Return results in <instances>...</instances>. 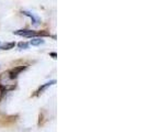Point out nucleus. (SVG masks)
Returning a JSON list of instances; mask_svg holds the SVG:
<instances>
[{
	"label": "nucleus",
	"instance_id": "nucleus-1",
	"mask_svg": "<svg viewBox=\"0 0 146 132\" xmlns=\"http://www.w3.org/2000/svg\"><path fill=\"white\" fill-rule=\"evenodd\" d=\"M13 34L23 37H50V33L46 31H32V30H17Z\"/></svg>",
	"mask_w": 146,
	"mask_h": 132
},
{
	"label": "nucleus",
	"instance_id": "nucleus-2",
	"mask_svg": "<svg viewBox=\"0 0 146 132\" xmlns=\"http://www.w3.org/2000/svg\"><path fill=\"white\" fill-rule=\"evenodd\" d=\"M27 68V66H18V67H15V68H12V69H10L8 73V76H9V78L12 81V79H15L17 77H18V75L21 73L22 71H24Z\"/></svg>",
	"mask_w": 146,
	"mask_h": 132
},
{
	"label": "nucleus",
	"instance_id": "nucleus-3",
	"mask_svg": "<svg viewBox=\"0 0 146 132\" xmlns=\"http://www.w3.org/2000/svg\"><path fill=\"white\" fill-rule=\"evenodd\" d=\"M55 84H56V81H48V83H46V84H44V85H42V86H41V87L36 90L35 96H38L40 94H42V93H43L46 88H48L50 86H52V85H55Z\"/></svg>",
	"mask_w": 146,
	"mask_h": 132
},
{
	"label": "nucleus",
	"instance_id": "nucleus-4",
	"mask_svg": "<svg viewBox=\"0 0 146 132\" xmlns=\"http://www.w3.org/2000/svg\"><path fill=\"white\" fill-rule=\"evenodd\" d=\"M22 13L24 15H27V17H29L30 19L32 20V22H33V24L36 27V25H38V22H40V20L37 19L36 17H34V15H32L31 12H29V11H22Z\"/></svg>",
	"mask_w": 146,
	"mask_h": 132
},
{
	"label": "nucleus",
	"instance_id": "nucleus-5",
	"mask_svg": "<svg viewBox=\"0 0 146 132\" xmlns=\"http://www.w3.org/2000/svg\"><path fill=\"white\" fill-rule=\"evenodd\" d=\"M44 42H45V41H44L41 37H33V39L30 41V44L33 45V46H38V45L43 44Z\"/></svg>",
	"mask_w": 146,
	"mask_h": 132
},
{
	"label": "nucleus",
	"instance_id": "nucleus-6",
	"mask_svg": "<svg viewBox=\"0 0 146 132\" xmlns=\"http://www.w3.org/2000/svg\"><path fill=\"white\" fill-rule=\"evenodd\" d=\"M15 46V42H7V43L0 45V49H1V50H3V51H8V50H11V49H13Z\"/></svg>",
	"mask_w": 146,
	"mask_h": 132
},
{
	"label": "nucleus",
	"instance_id": "nucleus-7",
	"mask_svg": "<svg viewBox=\"0 0 146 132\" xmlns=\"http://www.w3.org/2000/svg\"><path fill=\"white\" fill-rule=\"evenodd\" d=\"M29 45L30 44L28 42H19L18 43V47L21 49V50H27V49H29Z\"/></svg>",
	"mask_w": 146,
	"mask_h": 132
},
{
	"label": "nucleus",
	"instance_id": "nucleus-8",
	"mask_svg": "<svg viewBox=\"0 0 146 132\" xmlns=\"http://www.w3.org/2000/svg\"><path fill=\"white\" fill-rule=\"evenodd\" d=\"M50 55H51L53 59H56V56H57V55H56V53H50Z\"/></svg>",
	"mask_w": 146,
	"mask_h": 132
}]
</instances>
